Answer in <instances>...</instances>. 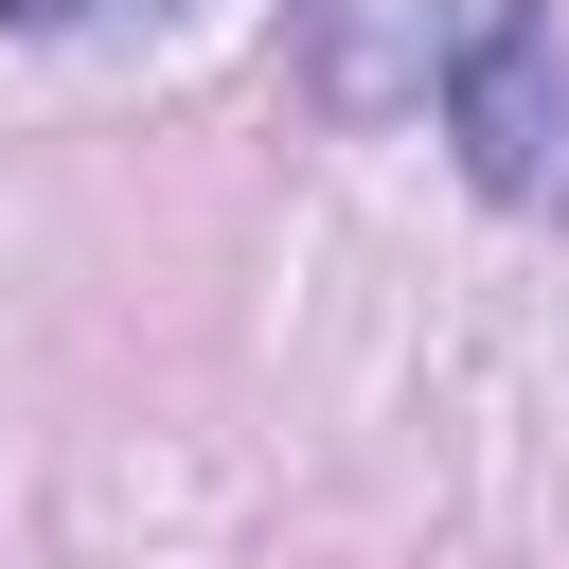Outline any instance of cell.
<instances>
[{
  "mask_svg": "<svg viewBox=\"0 0 569 569\" xmlns=\"http://www.w3.org/2000/svg\"><path fill=\"white\" fill-rule=\"evenodd\" d=\"M302 36H320V89L338 107H462L480 71H516L533 36H551V0H302Z\"/></svg>",
  "mask_w": 569,
  "mask_h": 569,
  "instance_id": "6da1fadb",
  "label": "cell"
},
{
  "mask_svg": "<svg viewBox=\"0 0 569 569\" xmlns=\"http://www.w3.org/2000/svg\"><path fill=\"white\" fill-rule=\"evenodd\" d=\"M18 36H142V18H178V0H0Z\"/></svg>",
  "mask_w": 569,
  "mask_h": 569,
  "instance_id": "7a4b0ae2",
  "label": "cell"
}]
</instances>
